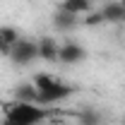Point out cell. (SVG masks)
I'll list each match as a JSON object with an SVG mask.
<instances>
[{
    "label": "cell",
    "mask_w": 125,
    "mask_h": 125,
    "mask_svg": "<svg viewBox=\"0 0 125 125\" xmlns=\"http://www.w3.org/2000/svg\"><path fill=\"white\" fill-rule=\"evenodd\" d=\"M53 111L31 101H12L5 106V125H41L51 118Z\"/></svg>",
    "instance_id": "6da1fadb"
},
{
    "label": "cell",
    "mask_w": 125,
    "mask_h": 125,
    "mask_svg": "<svg viewBox=\"0 0 125 125\" xmlns=\"http://www.w3.org/2000/svg\"><path fill=\"white\" fill-rule=\"evenodd\" d=\"M7 58L15 62V65H31V62L39 58V43L31 41V39H19L17 43H12Z\"/></svg>",
    "instance_id": "7a4b0ae2"
},
{
    "label": "cell",
    "mask_w": 125,
    "mask_h": 125,
    "mask_svg": "<svg viewBox=\"0 0 125 125\" xmlns=\"http://www.w3.org/2000/svg\"><path fill=\"white\" fill-rule=\"evenodd\" d=\"M67 96H72V87H67L62 79H55V82H51L48 87L39 89L36 104H41V106H53V104H58V101H65Z\"/></svg>",
    "instance_id": "3957f363"
},
{
    "label": "cell",
    "mask_w": 125,
    "mask_h": 125,
    "mask_svg": "<svg viewBox=\"0 0 125 125\" xmlns=\"http://www.w3.org/2000/svg\"><path fill=\"white\" fill-rule=\"evenodd\" d=\"M87 60V51L79 46L77 41H65L60 43V51H58V62L62 65H79V62Z\"/></svg>",
    "instance_id": "277c9868"
},
{
    "label": "cell",
    "mask_w": 125,
    "mask_h": 125,
    "mask_svg": "<svg viewBox=\"0 0 125 125\" xmlns=\"http://www.w3.org/2000/svg\"><path fill=\"white\" fill-rule=\"evenodd\" d=\"M53 27L58 31H75L79 27V15L65 12L62 7H58V10L53 12Z\"/></svg>",
    "instance_id": "5b68a950"
},
{
    "label": "cell",
    "mask_w": 125,
    "mask_h": 125,
    "mask_svg": "<svg viewBox=\"0 0 125 125\" xmlns=\"http://www.w3.org/2000/svg\"><path fill=\"white\" fill-rule=\"evenodd\" d=\"M101 17H104V22H108V24H118V22H125V2L120 0H113V2H106L101 10Z\"/></svg>",
    "instance_id": "8992f818"
},
{
    "label": "cell",
    "mask_w": 125,
    "mask_h": 125,
    "mask_svg": "<svg viewBox=\"0 0 125 125\" xmlns=\"http://www.w3.org/2000/svg\"><path fill=\"white\" fill-rule=\"evenodd\" d=\"M39 43V58L46 62H55L58 60V51H60V43L53 39V36H43L36 41Z\"/></svg>",
    "instance_id": "52a82bcc"
},
{
    "label": "cell",
    "mask_w": 125,
    "mask_h": 125,
    "mask_svg": "<svg viewBox=\"0 0 125 125\" xmlns=\"http://www.w3.org/2000/svg\"><path fill=\"white\" fill-rule=\"evenodd\" d=\"M58 7H62L65 12H72V15H89L94 10L92 0H60V5Z\"/></svg>",
    "instance_id": "ba28073f"
},
{
    "label": "cell",
    "mask_w": 125,
    "mask_h": 125,
    "mask_svg": "<svg viewBox=\"0 0 125 125\" xmlns=\"http://www.w3.org/2000/svg\"><path fill=\"white\" fill-rule=\"evenodd\" d=\"M19 39L22 36H19V31L15 27H0V53L7 55L10 48H12V43H17Z\"/></svg>",
    "instance_id": "9c48e42d"
},
{
    "label": "cell",
    "mask_w": 125,
    "mask_h": 125,
    "mask_svg": "<svg viewBox=\"0 0 125 125\" xmlns=\"http://www.w3.org/2000/svg\"><path fill=\"white\" fill-rule=\"evenodd\" d=\"M36 87H34V82H22V84H17L15 87V101H31V104H36Z\"/></svg>",
    "instance_id": "30bf717a"
},
{
    "label": "cell",
    "mask_w": 125,
    "mask_h": 125,
    "mask_svg": "<svg viewBox=\"0 0 125 125\" xmlns=\"http://www.w3.org/2000/svg\"><path fill=\"white\" fill-rule=\"evenodd\" d=\"M79 120H82V125H99V123H101L99 113H96V111H92V108L82 111V113H79Z\"/></svg>",
    "instance_id": "8fae6325"
},
{
    "label": "cell",
    "mask_w": 125,
    "mask_h": 125,
    "mask_svg": "<svg viewBox=\"0 0 125 125\" xmlns=\"http://www.w3.org/2000/svg\"><path fill=\"white\" fill-rule=\"evenodd\" d=\"M82 24L84 27H99V24H106L104 22V17H101V12H89V15H84V19H82Z\"/></svg>",
    "instance_id": "7c38bea8"
},
{
    "label": "cell",
    "mask_w": 125,
    "mask_h": 125,
    "mask_svg": "<svg viewBox=\"0 0 125 125\" xmlns=\"http://www.w3.org/2000/svg\"><path fill=\"white\" fill-rule=\"evenodd\" d=\"M51 125H70V123H51Z\"/></svg>",
    "instance_id": "4fadbf2b"
},
{
    "label": "cell",
    "mask_w": 125,
    "mask_h": 125,
    "mask_svg": "<svg viewBox=\"0 0 125 125\" xmlns=\"http://www.w3.org/2000/svg\"><path fill=\"white\" fill-rule=\"evenodd\" d=\"M123 2H125V0H123Z\"/></svg>",
    "instance_id": "5bb4252c"
}]
</instances>
